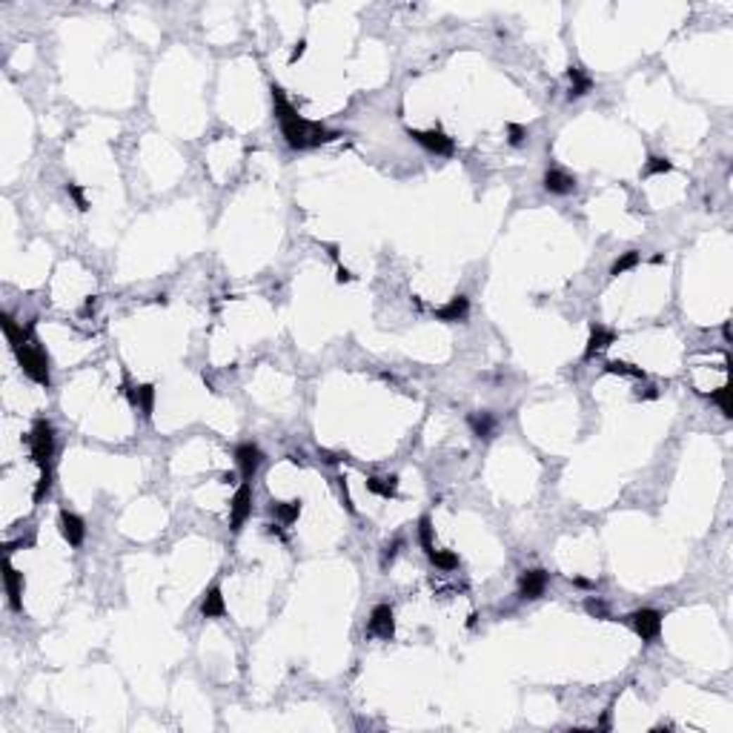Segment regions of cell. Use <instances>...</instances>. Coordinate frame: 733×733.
<instances>
[{
  "instance_id": "cell-21",
  "label": "cell",
  "mask_w": 733,
  "mask_h": 733,
  "mask_svg": "<svg viewBox=\"0 0 733 733\" xmlns=\"http://www.w3.org/2000/svg\"><path fill=\"white\" fill-rule=\"evenodd\" d=\"M639 261H641V252H639V249H627L625 255H619L616 261L610 264V278H619V275H625V272L636 270V267H639Z\"/></svg>"
},
{
  "instance_id": "cell-8",
  "label": "cell",
  "mask_w": 733,
  "mask_h": 733,
  "mask_svg": "<svg viewBox=\"0 0 733 733\" xmlns=\"http://www.w3.org/2000/svg\"><path fill=\"white\" fill-rule=\"evenodd\" d=\"M235 464H238L241 479H244V482H252V476L258 472V467L264 464V453H261V447L252 444V441L238 444V447H235Z\"/></svg>"
},
{
  "instance_id": "cell-12",
  "label": "cell",
  "mask_w": 733,
  "mask_h": 733,
  "mask_svg": "<svg viewBox=\"0 0 733 733\" xmlns=\"http://www.w3.org/2000/svg\"><path fill=\"white\" fill-rule=\"evenodd\" d=\"M547 584H550L547 570H541V568L525 570L522 579H519V596H522V599H541L544 590H547Z\"/></svg>"
},
{
  "instance_id": "cell-4",
  "label": "cell",
  "mask_w": 733,
  "mask_h": 733,
  "mask_svg": "<svg viewBox=\"0 0 733 733\" xmlns=\"http://www.w3.org/2000/svg\"><path fill=\"white\" fill-rule=\"evenodd\" d=\"M407 138H413L421 149L433 152V155H444L450 158L456 152V144L450 135H444L441 129H407Z\"/></svg>"
},
{
  "instance_id": "cell-25",
  "label": "cell",
  "mask_w": 733,
  "mask_h": 733,
  "mask_svg": "<svg viewBox=\"0 0 733 733\" xmlns=\"http://www.w3.org/2000/svg\"><path fill=\"white\" fill-rule=\"evenodd\" d=\"M710 401H713V404L722 410V415H725V418H730V415H733V404H730V387H727V384H722L719 390H713V393H710Z\"/></svg>"
},
{
  "instance_id": "cell-28",
  "label": "cell",
  "mask_w": 733,
  "mask_h": 733,
  "mask_svg": "<svg viewBox=\"0 0 733 733\" xmlns=\"http://www.w3.org/2000/svg\"><path fill=\"white\" fill-rule=\"evenodd\" d=\"M527 138V126L522 123H507V144L510 146H522Z\"/></svg>"
},
{
  "instance_id": "cell-6",
  "label": "cell",
  "mask_w": 733,
  "mask_h": 733,
  "mask_svg": "<svg viewBox=\"0 0 733 733\" xmlns=\"http://www.w3.org/2000/svg\"><path fill=\"white\" fill-rule=\"evenodd\" d=\"M249 515H252V487H249V482H241V487L235 490V496L230 501V525L235 533L246 525Z\"/></svg>"
},
{
  "instance_id": "cell-30",
  "label": "cell",
  "mask_w": 733,
  "mask_h": 733,
  "mask_svg": "<svg viewBox=\"0 0 733 733\" xmlns=\"http://www.w3.org/2000/svg\"><path fill=\"white\" fill-rule=\"evenodd\" d=\"M584 610H587L590 616H599V619H608V608L601 605L599 599H587V601H584Z\"/></svg>"
},
{
  "instance_id": "cell-13",
  "label": "cell",
  "mask_w": 733,
  "mask_h": 733,
  "mask_svg": "<svg viewBox=\"0 0 733 733\" xmlns=\"http://www.w3.org/2000/svg\"><path fill=\"white\" fill-rule=\"evenodd\" d=\"M470 315V298L467 295H453L447 304H441L436 310V318L444 321V324H458V321H467Z\"/></svg>"
},
{
  "instance_id": "cell-10",
  "label": "cell",
  "mask_w": 733,
  "mask_h": 733,
  "mask_svg": "<svg viewBox=\"0 0 733 733\" xmlns=\"http://www.w3.org/2000/svg\"><path fill=\"white\" fill-rule=\"evenodd\" d=\"M123 393H126L129 404L138 407L146 421H152V413H155V384H138V387L123 384Z\"/></svg>"
},
{
  "instance_id": "cell-24",
  "label": "cell",
  "mask_w": 733,
  "mask_h": 733,
  "mask_svg": "<svg viewBox=\"0 0 733 733\" xmlns=\"http://www.w3.org/2000/svg\"><path fill=\"white\" fill-rule=\"evenodd\" d=\"M668 172H673V161H668V158H659V155H651L648 158V163H644V175H668Z\"/></svg>"
},
{
  "instance_id": "cell-14",
  "label": "cell",
  "mask_w": 733,
  "mask_h": 733,
  "mask_svg": "<svg viewBox=\"0 0 733 733\" xmlns=\"http://www.w3.org/2000/svg\"><path fill=\"white\" fill-rule=\"evenodd\" d=\"M4 579H6V596H9V608L15 610V613H20L23 610V587H26V582H23V573H18L15 570V565L6 558V573H4Z\"/></svg>"
},
{
  "instance_id": "cell-17",
  "label": "cell",
  "mask_w": 733,
  "mask_h": 733,
  "mask_svg": "<svg viewBox=\"0 0 733 733\" xmlns=\"http://www.w3.org/2000/svg\"><path fill=\"white\" fill-rule=\"evenodd\" d=\"M301 510H304V501L301 499H289V501H270V513L275 515V522L281 525H295Z\"/></svg>"
},
{
  "instance_id": "cell-31",
  "label": "cell",
  "mask_w": 733,
  "mask_h": 733,
  "mask_svg": "<svg viewBox=\"0 0 733 733\" xmlns=\"http://www.w3.org/2000/svg\"><path fill=\"white\" fill-rule=\"evenodd\" d=\"M338 493H341V499H344V507H347L350 513H356V504H353V499H350V490H347V482H344V479H338Z\"/></svg>"
},
{
  "instance_id": "cell-35",
  "label": "cell",
  "mask_w": 733,
  "mask_h": 733,
  "mask_svg": "<svg viewBox=\"0 0 733 733\" xmlns=\"http://www.w3.org/2000/svg\"><path fill=\"white\" fill-rule=\"evenodd\" d=\"M350 281H353V272L344 270V267H338V284H350Z\"/></svg>"
},
{
  "instance_id": "cell-36",
  "label": "cell",
  "mask_w": 733,
  "mask_h": 733,
  "mask_svg": "<svg viewBox=\"0 0 733 733\" xmlns=\"http://www.w3.org/2000/svg\"><path fill=\"white\" fill-rule=\"evenodd\" d=\"M321 458H324V464H338L335 453H330V450H321Z\"/></svg>"
},
{
  "instance_id": "cell-5",
  "label": "cell",
  "mask_w": 733,
  "mask_h": 733,
  "mask_svg": "<svg viewBox=\"0 0 733 733\" xmlns=\"http://www.w3.org/2000/svg\"><path fill=\"white\" fill-rule=\"evenodd\" d=\"M662 613L659 610H653V608H641V610H633L630 616H627V622H630V627L636 630V636L641 639V641H656L659 639V633H662Z\"/></svg>"
},
{
  "instance_id": "cell-27",
  "label": "cell",
  "mask_w": 733,
  "mask_h": 733,
  "mask_svg": "<svg viewBox=\"0 0 733 733\" xmlns=\"http://www.w3.org/2000/svg\"><path fill=\"white\" fill-rule=\"evenodd\" d=\"M63 189H66V195H69V198L75 201V206H77L80 212H89V201H86V192H83V187H80V184L69 181V184H66Z\"/></svg>"
},
{
  "instance_id": "cell-3",
  "label": "cell",
  "mask_w": 733,
  "mask_h": 733,
  "mask_svg": "<svg viewBox=\"0 0 733 733\" xmlns=\"http://www.w3.org/2000/svg\"><path fill=\"white\" fill-rule=\"evenodd\" d=\"M29 450H32V461L37 464L40 472H52L55 464V427L46 418H37L32 424V433L26 436Z\"/></svg>"
},
{
  "instance_id": "cell-23",
  "label": "cell",
  "mask_w": 733,
  "mask_h": 733,
  "mask_svg": "<svg viewBox=\"0 0 733 733\" xmlns=\"http://www.w3.org/2000/svg\"><path fill=\"white\" fill-rule=\"evenodd\" d=\"M605 372H610V375H625V378H644V375H648L641 367H633V364H627V361H616V358L605 364Z\"/></svg>"
},
{
  "instance_id": "cell-33",
  "label": "cell",
  "mask_w": 733,
  "mask_h": 733,
  "mask_svg": "<svg viewBox=\"0 0 733 733\" xmlns=\"http://www.w3.org/2000/svg\"><path fill=\"white\" fill-rule=\"evenodd\" d=\"M304 52H307V40H298L295 46H292V55H289V63H298L301 58H304Z\"/></svg>"
},
{
  "instance_id": "cell-19",
  "label": "cell",
  "mask_w": 733,
  "mask_h": 733,
  "mask_svg": "<svg viewBox=\"0 0 733 733\" xmlns=\"http://www.w3.org/2000/svg\"><path fill=\"white\" fill-rule=\"evenodd\" d=\"M467 424H470V430H472V436H479V439H484V441H490L493 433H496V418H493V413H472V415H467Z\"/></svg>"
},
{
  "instance_id": "cell-18",
  "label": "cell",
  "mask_w": 733,
  "mask_h": 733,
  "mask_svg": "<svg viewBox=\"0 0 733 733\" xmlns=\"http://www.w3.org/2000/svg\"><path fill=\"white\" fill-rule=\"evenodd\" d=\"M568 80H570V92H568V101H576V98H584L590 89H593V77L584 75L582 66H570L568 69Z\"/></svg>"
},
{
  "instance_id": "cell-38",
  "label": "cell",
  "mask_w": 733,
  "mask_h": 733,
  "mask_svg": "<svg viewBox=\"0 0 733 733\" xmlns=\"http://www.w3.org/2000/svg\"><path fill=\"white\" fill-rule=\"evenodd\" d=\"M152 301H155V304H161V307H166V304H169V298H166V295H155Z\"/></svg>"
},
{
  "instance_id": "cell-37",
  "label": "cell",
  "mask_w": 733,
  "mask_h": 733,
  "mask_svg": "<svg viewBox=\"0 0 733 733\" xmlns=\"http://www.w3.org/2000/svg\"><path fill=\"white\" fill-rule=\"evenodd\" d=\"M573 584H576V587H596L590 579H582V576H579V579H573Z\"/></svg>"
},
{
  "instance_id": "cell-9",
  "label": "cell",
  "mask_w": 733,
  "mask_h": 733,
  "mask_svg": "<svg viewBox=\"0 0 733 733\" xmlns=\"http://www.w3.org/2000/svg\"><path fill=\"white\" fill-rule=\"evenodd\" d=\"M58 530H61V536L66 539V544L69 547H80L83 544V539H86V522L80 519L77 513H72V510H61V515H58Z\"/></svg>"
},
{
  "instance_id": "cell-26",
  "label": "cell",
  "mask_w": 733,
  "mask_h": 733,
  "mask_svg": "<svg viewBox=\"0 0 733 733\" xmlns=\"http://www.w3.org/2000/svg\"><path fill=\"white\" fill-rule=\"evenodd\" d=\"M430 562H433L439 570H456L458 568V556L453 550H436L430 556Z\"/></svg>"
},
{
  "instance_id": "cell-7",
  "label": "cell",
  "mask_w": 733,
  "mask_h": 733,
  "mask_svg": "<svg viewBox=\"0 0 733 733\" xmlns=\"http://www.w3.org/2000/svg\"><path fill=\"white\" fill-rule=\"evenodd\" d=\"M367 633L370 636H378L384 641H390L396 636V613L390 605H375L372 613H370V622H367Z\"/></svg>"
},
{
  "instance_id": "cell-15",
  "label": "cell",
  "mask_w": 733,
  "mask_h": 733,
  "mask_svg": "<svg viewBox=\"0 0 733 733\" xmlns=\"http://www.w3.org/2000/svg\"><path fill=\"white\" fill-rule=\"evenodd\" d=\"M201 616L203 619H224L227 616V601H224V590L218 584H212L203 599H201Z\"/></svg>"
},
{
  "instance_id": "cell-11",
  "label": "cell",
  "mask_w": 733,
  "mask_h": 733,
  "mask_svg": "<svg viewBox=\"0 0 733 733\" xmlns=\"http://www.w3.org/2000/svg\"><path fill=\"white\" fill-rule=\"evenodd\" d=\"M613 341H616V332H613V330H608V327H601V324H590V335H587V347H584L582 358H584V361L596 358L599 353H605V350L610 347Z\"/></svg>"
},
{
  "instance_id": "cell-1",
  "label": "cell",
  "mask_w": 733,
  "mask_h": 733,
  "mask_svg": "<svg viewBox=\"0 0 733 733\" xmlns=\"http://www.w3.org/2000/svg\"><path fill=\"white\" fill-rule=\"evenodd\" d=\"M270 92H272L275 120H278V126H281V135H284V141H287L289 149H295V152H301V149H315V146H321V144H330V141L341 138V132H335V129H327V126L318 123V120L301 118L298 109L287 101V95H284V89H281L278 83L270 86Z\"/></svg>"
},
{
  "instance_id": "cell-34",
  "label": "cell",
  "mask_w": 733,
  "mask_h": 733,
  "mask_svg": "<svg viewBox=\"0 0 733 733\" xmlns=\"http://www.w3.org/2000/svg\"><path fill=\"white\" fill-rule=\"evenodd\" d=\"M610 713H613V710H605V713H601V719L596 722L599 730H610Z\"/></svg>"
},
{
  "instance_id": "cell-29",
  "label": "cell",
  "mask_w": 733,
  "mask_h": 733,
  "mask_svg": "<svg viewBox=\"0 0 733 733\" xmlns=\"http://www.w3.org/2000/svg\"><path fill=\"white\" fill-rule=\"evenodd\" d=\"M401 547H404V541H401V539H393V544H387V547H384V553H381V565H384V568L390 565L393 558L399 556V550H401Z\"/></svg>"
},
{
  "instance_id": "cell-22",
  "label": "cell",
  "mask_w": 733,
  "mask_h": 733,
  "mask_svg": "<svg viewBox=\"0 0 733 733\" xmlns=\"http://www.w3.org/2000/svg\"><path fill=\"white\" fill-rule=\"evenodd\" d=\"M418 541H421V550L427 553V558L436 553V544H433V519H430V515H421V519H418Z\"/></svg>"
},
{
  "instance_id": "cell-20",
  "label": "cell",
  "mask_w": 733,
  "mask_h": 733,
  "mask_svg": "<svg viewBox=\"0 0 733 733\" xmlns=\"http://www.w3.org/2000/svg\"><path fill=\"white\" fill-rule=\"evenodd\" d=\"M364 484H367V490H370L372 496H381V499H396V496H399V479H396V476H390V479L370 476Z\"/></svg>"
},
{
  "instance_id": "cell-16",
  "label": "cell",
  "mask_w": 733,
  "mask_h": 733,
  "mask_svg": "<svg viewBox=\"0 0 733 733\" xmlns=\"http://www.w3.org/2000/svg\"><path fill=\"white\" fill-rule=\"evenodd\" d=\"M541 184H544V189L550 195H570L576 189V178L568 175V172H562V169H547Z\"/></svg>"
},
{
  "instance_id": "cell-32",
  "label": "cell",
  "mask_w": 733,
  "mask_h": 733,
  "mask_svg": "<svg viewBox=\"0 0 733 733\" xmlns=\"http://www.w3.org/2000/svg\"><path fill=\"white\" fill-rule=\"evenodd\" d=\"M659 399V390L656 387H644V390L636 393V401H656Z\"/></svg>"
},
{
  "instance_id": "cell-2",
  "label": "cell",
  "mask_w": 733,
  "mask_h": 733,
  "mask_svg": "<svg viewBox=\"0 0 733 733\" xmlns=\"http://www.w3.org/2000/svg\"><path fill=\"white\" fill-rule=\"evenodd\" d=\"M12 353H15L20 370L26 372L29 381H35V384H40V387H49V384H52V375H49V353L40 347V341H37L35 335L26 338L23 344H18Z\"/></svg>"
}]
</instances>
